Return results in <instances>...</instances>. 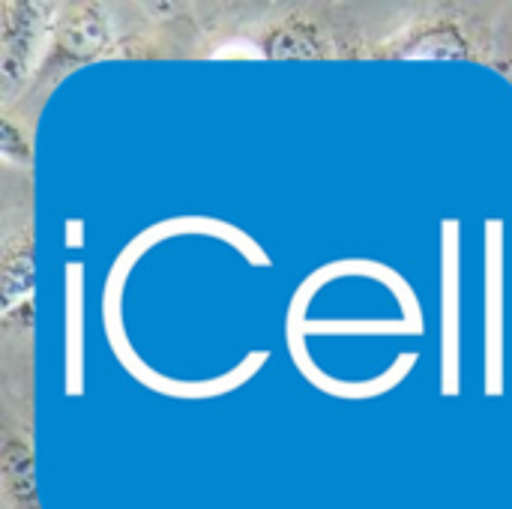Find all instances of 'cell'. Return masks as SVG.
<instances>
[{
  "label": "cell",
  "mask_w": 512,
  "mask_h": 509,
  "mask_svg": "<svg viewBox=\"0 0 512 509\" xmlns=\"http://www.w3.org/2000/svg\"><path fill=\"white\" fill-rule=\"evenodd\" d=\"M3 489L15 509H39L36 501V480H33V459L21 441H9L3 447Z\"/></svg>",
  "instance_id": "obj_1"
}]
</instances>
